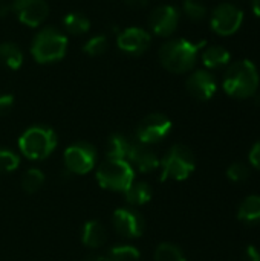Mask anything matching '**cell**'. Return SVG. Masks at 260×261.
Instances as JSON below:
<instances>
[{
  "label": "cell",
  "instance_id": "4dcf8cb0",
  "mask_svg": "<svg viewBox=\"0 0 260 261\" xmlns=\"http://www.w3.org/2000/svg\"><path fill=\"white\" fill-rule=\"evenodd\" d=\"M248 162L253 168L259 170L260 171V141L256 142L253 145V148L250 150V154H248Z\"/></svg>",
  "mask_w": 260,
  "mask_h": 261
},
{
  "label": "cell",
  "instance_id": "83f0119b",
  "mask_svg": "<svg viewBox=\"0 0 260 261\" xmlns=\"http://www.w3.org/2000/svg\"><path fill=\"white\" fill-rule=\"evenodd\" d=\"M182 11L193 21L202 20L207 14V8L202 3H199L198 0H185L182 3Z\"/></svg>",
  "mask_w": 260,
  "mask_h": 261
},
{
  "label": "cell",
  "instance_id": "ba28073f",
  "mask_svg": "<svg viewBox=\"0 0 260 261\" xmlns=\"http://www.w3.org/2000/svg\"><path fill=\"white\" fill-rule=\"evenodd\" d=\"M172 130V121L162 113L147 115L136 128V141L143 145H153L164 141Z\"/></svg>",
  "mask_w": 260,
  "mask_h": 261
},
{
  "label": "cell",
  "instance_id": "484cf974",
  "mask_svg": "<svg viewBox=\"0 0 260 261\" xmlns=\"http://www.w3.org/2000/svg\"><path fill=\"white\" fill-rule=\"evenodd\" d=\"M251 168L244 162H234L227 168V177L234 184H244L250 179Z\"/></svg>",
  "mask_w": 260,
  "mask_h": 261
},
{
  "label": "cell",
  "instance_id": "7402d4cb",
  "mask_svg": "<svg viewBox=\"0 0 260 261\" xmlns=\"http://www.w3.org/2000/svg\"><path fill=\"white\" fill-rule=\"evenodd\" d=\"M202 61L208 69H218L230 61V52L225 50L222 46H211L207 47L202 54Z\"/></svg>",
  "mask_w": 260,
  "mask_h": 261
},
{
  "label": "cell",
  "instance_id": "44dd1931",
  "mask_svg": "<svg viewBox=\"0 0 260 261\" xmlns=\"http://www.w3.org/2000/svg\"><path fill=\"white\" fill-rule=\"evenodd\" d=\"M63 26L69 34L81 35V34H86L89 31L90 21L84 14L74 11V12H69L63 17Z\"/></svg>",
  "mask_w": 260,
  "mask_h": 261
},
{
  "label": "cell",
  "instance_id": "ac0fdd59",
  "mask_svg": "<svg viewBox=\"0 0 260 261\" xmlns=\"http://www.w3.org/2000/svg\"><path fill=\"white\" fill-rule=\"evenodd\" d=\"M81 240H83V245L87 248H92V249L101 248L107 242V231L100 222L90 220L83 226Z\"/></svg>",
  "mask_w": 260,
  "mask_h": 261
},
{
  "label": "cell",
  "instance_id": "2e32d148",
  "mask_svg": "<svg viewBox=\"0 0 260 261\" xmlns=\"http://www.w3.org/2000/svg\"><path fill=\"white\" fill-rule=\"evenodd\" d=\"M238 219L248 225V226H257L260 225V196L253 194L242 200V203L238 208Z\"/></svg>",
  "mask_w": 260,
  "mask_h": 261
},
{
  "label": "cell",
  "instance_id": "277c9868",
  "mask_svg": "<svg viewBox=\"0 0 260 261\" xmlns=\"http://www.w3.org/2000/svg\"><path fill=\"white\" fill-rule=\"evenodd\" d=\"M57 147V135L52 128L44 125H34L28 128L18 139L21 154L31 161H43L54 153Z\"/></svg>",
  "mask_w": 260,
  "mask_h": 261
},
{
  "label": "cell",
  "instance_id": "603a6c76",
  "mask_svg": "<svg viewBox=\"0 0 260 261\" xmlns=\"http://www.w3.org/2000/svg\"><path fill=\"white\" fill-rule=\"evenodd\" d=\"M44 184V174L38 168H29L21 177V188L28 194L37 193Z\"/></svg>",
  "mask_w": 260,
  "mask_h": 261
},
{
  "label": "cell",
  "instance_id": "5b68a950",
  "mask_svg": "<svg viewBox=\"0 0 260 261\" xmlns=\"http://www.w3.org/2000/svg\"><path fill=\"white\" fill-rule=\"evenodd\" d=\"M161 180H185L192 176L196 167L193 151L184 144H175L161 159Z\"/></svg>",
  "mask_w": 260,
  "mask_h": 261
},
{
  "label": "cell",
  "instance_id": "4316f807",
  "mask_svg": "<svg viewBox=\"0 0 260 261\" xmlns=\"http://www.w3.org/2000/svg\"><path fill=\"white\" fill-rule=\"evenodd\" d=\"M107 47H109V40L106 35H93L86 41L83 50L90 57H97V55H103L107 50Z\"/></svg>",
  "mask_w": 260,
  "mask_h": 261
},
{
  "label": "cell",
  "instance_id": "4fadbf2b",
  "mask_svg": "<svg viewBox=\"0 0 260 261\" xmlns=\"http://www.w3.org/2000/svg\"><path fill=\"white\" fill-rule=\"evenodd\" d=\"M116 44L120 50L129 55H141L150 46V35L141 28H127L118 34Z\"/></svg>",
  "mask_w": 260,
  "mask_h": 261
},
{
  "label": "cell",
  "instance_id": "7a4b0ae2",
  "mask_svg": "<svg viewBox=\"0 0 260 261\" xmlns=\"http://www.w3.org/2000/svg\"><path fill=\"white\" fill-rule=\"evenodd\" d=\"M224 90L239 99L256 95L259 87V73L256 66L248 60H241L228 66L224 75Z\"/></svg>",
  "mask_w": 260,
  "mask_h": 261
},
{
  "label": "cell",
  "instance_id": "5bb4252c",
  "mask_svg": "<svg viewBox=\"0 0 260 261\" xmlns=\"http://www.w3.org/2000/svg\"><path fill=\"white\" fill-rule=\"evenodd\" d=\"M187 90L193 98L208 101L216 93V80L207 70H196L187 80Z\"/></svg>",
  "mask_w": 260,
  "mask_h": 261
},
{
  "label": "cell",
  "instance_id": "52a82bcc",
  "mask_svg": "<svg viewBox=\"0 0 260 261\" xmlns=\"http://www.w3.org/2000/svg\"><path fill=\"white\" fill-rule=\"evenodd\" d=\"M97 164V150L87 142H77L66 148L64 165L70 174H86Z\"/></svg>",
  "mask_w": 260,
  "mask_h": 261
},
{
  "label": "cell",
  "instance_id": "1f68e13d",
  "mask_svg": "<svg viewBox=\"0 0 260 261\" xmlns=\"http://www.w3.org/2000/svg\"><path fill=\"white\" fill-rule=\"evenodd\" d=\"M244 261H260L259 249L253 245L247 246V249L244 251Z\"/></svg>",
  "mask_w": 260,
  "mask_h": 261
},
{
  "label": "cell",
  "instance_id": "f1b7e54d",
  "mask_svg": "<svg viewBox=\"0 0 260 261\" xmlns=\"http://www.w3.org/2000/svg\"><path fill=\"white\" fill-rule=\"evenodd\" d=\"M20 164V159L11 150H0V174L14 171Z\"/></svg>",
  "mask_w": 260,
  "mask_h": 261
},
{
  "label": "cell",
  "instance_id": "d6a6232c",
  "mask_svg": "<svg viewBox=\"0 0 260 261\" xmlns=\"http://www.w3.org/2000/svg\"><path fill=\"white\" fill-rule=\"evenodd\" d=\"M149 0H124V3L129 6V8H133V9H141L147 5Z\"/></svg>",
  "mask_w": 260,
  "mask_h": 261
},
{
  "label": "cell",
  "instance_id": "f546056e",
  "mask_svg": "<svg viewBox=\"0 0 260 261\" xmlns=\"http://www.w3.org/2000/svg\"><path fill=\"white\" fill-rule=\"evenodd\" d=\"M14 106V96L6 93V95H0V116H5L11 112Z\"/></svg>",
  "mask_w": 260,
  "mask_h": 261
},
{
  "label": "cell",
  "instance_id": "8d00e7d4",
  "mask_svg": "<svg viewBox=\"0 0 260 261\" xmlns=\"http://www.w3.org/2000/svg\"><path fill=\"white\" fill-rule=\"evenodd\" d=\"M256 104H257V106L260 107V93H257V95H256Z\"/></svg>",
  "mask_w": 260,
  "mask_h": 261
},
{
  "label": "cell",
  "instance_id": "9a60e30c",
  "mask_svg": "<svg viewBox=\"0 0 260 261\" xmlns=\"http://www.w3.org/2000/svg\"><path fill=\"white\" fill-rule=\"evenodd\" d=\"M136 145H138L136 139H130L123 133H113L107 139L106 156L107 159H120V161H127L130 164V158Z\"/></svg>",
  "mask_w": 260,
  "mask_h": 261
},
{
  "label": "cell",
  "instance_id": "d6986e66",
  "mask_svg": "<svg viewBox=\"0 0 260 261\" xmlns=\"http://www.w3.org/2000/svg\"><path fill=\"white\" fill-rule=\"evenodd\" d=\"M152 187L146 182H133L126 191L124 197L130 206H141L152 200Z\"/></svg>",
  "mask_w": 260,
  "mask_h": 261
},
{
  "label": "cell",
  "instance_id": "9c48e42d",
  "mask_svg": "<svg viewBox=\"0 0 260 261\" xmlns=\"http://www.w3.org/2000/svg\"><path fill=\"white\" fill-rule=\"evenodd\" d=\"M244 20V12L233 3H221L211 14V28L219 35L234 34Z\"/></svg>",
  "mask_w": 260,
  "mask_h": 261
},
{
  "label": "cell",
  "instance_id": "8fae6325",
  "mask_svg": "<svg viewBox=\"0 0 260 261\" xmlns=\"http://www.w3.org/2000/svg\"><path fill=\"white\" fill-rule=\"evenodd\" d=\"M113 228L115 231L126 239H138L144 232V219L143 216L132 208H120L113 213Z\"/></svg>",
  "mask_w": 260,
  "mask_h": 261
},
{
  "label": "cell",
  "instance_id": "cb8c5ba5",
  "mask_svg": "<svg viewBox=\"0 0 260 261\" xmlns=\"http://www.w3.org/2000/svg\"><path fill=\"white\" fill-rule=\"evenodd\" d=\"M155 261H187L182 249L173 243H161L155 251Z\"/></svg>",
  "mask_w": 260,
  "mask_h": 261
},
{
  "label": "cell",
  "instance_id": "d590c367",
  "mask_svg": "<svg viewBox=\"0 0 260 261\" xmlns=\"http://www.w3.org/2000/svg\"><path fill=\"white\" fill-rule=\"evenodd\" d=\"M253 11H254V14L256 15H259L260 17V0H253Z\"/></svg>",
  "mask_w": 260,
  "mask_h": 261
},
{
  "label": "cell",
  "instance_id": "e0dca14e",
  "mask_svg": "<svg viewBox=\"0 0 260 261\" xmlns=\"http://www.w3.org/2000/svg\"><path fill=\"white\" fill-rule=\"evenodd\" d=\"M130 162L135 164L141 173H152L161 165L159 158L152 150H149L147 145H143L141 142H138L132 158H130Z\"/></svg>",
  "mask_w": 260,
  "mask_h": 261
},
{
  "label": "cell",
  "instance_id": "ffe728a7",
  "mask_svg": "<svg viewBox=\"0 0 260 261\" xmlns=\"http://www.w3.org/2000/svg\"><path fill=\"white\" fill-rule=\"evenodd\" d=\"M0 63L11 70L20 69L23 64V52L18 47V44L12 41L2 43L0 44Z\"/></svg>",
  "mask_w": 260,
  "mask_h": 261
},
{
  "label": "cell",
  "instance_id": "30bf717a",
  "mask_svg": "<svg viewBox=\"0 0 260 261\" xmlns=\"http://www.w3.org/2000/svg\"><path fill=\"white\" fill-rule=\"evenodd\" d=\"M12 11L15 12L17 18L31 28L40 26L49 14V6L46 0H14Z\"/></svg>",
  "mask_w": 260,
  "mask_h": 261
},
{
  "label": "cell",
  "instance_id": "6da1fadb",
  "mask_svg": "<svg viewBox=\"0 0 260 261\" xmlns=\"http://www.w3.org/2000/svg\"><path fill=\"white\" fill-rule=\"evenodd\" d=\"M205 46V41H190L185 38H176L167 41L159 50L161 64L172 73L188 72L195 63L201 47Z\"/></svg>",
  "mask_w": 260,
  "mask_h": 261
},
{
  "label": "cell",
  "instance_id": "d4e9b609",
  "mask_svg": "<svg viewBox=\"0 0 260 261\" xmlns=\"http://www.w3.org/2000/svg\"><path fill=\"white\" fill-rule=\"evenodd\" d=\"M104 261H141V254L133 246H115L104 255Z\"/></svg>",
  "mask_w": 260,
  "mask_h": 261
},
{
  "label": "cell",
  "instance_id": "e575fe53",
  "mask_svg": "<svg viewBox=\"0 0 260 261\" xmlns=\"http://www.w3.org/2000/svg\"><path fill=\"white\" fill-rule=\"evenodd\" d=\"M84 261H104V255H100V254H90L87 255Z\"/></svg>",
  "mask_w": 260,
  "mask_h": 261
},
{
  "label": "cell",
  "instance_id": "836d02e7",
  "mask_svg": "<svg viewBox=\"0 0 260 261\" xmlns=\"http://www.w3.org/2000/svg\"><path fill=\"white\" fill-rule=\"evenodd\" d=\"M11 6L9 5H6V3H0V17H6L9 12H11Z\"/></svg>",
  "mask_w": 260,
  "mask_h": 261
},
{
  "label": "cell",
  "instance_id": "7c38bea8",
  "mask_svg": "<svg viewBox=\"0 0 260 261\" xmlns=\"http://www.w3.org/2000/svg\"><path fill=\"white\" fill-rule=\"evenodd\" d=\"M178 23L179 11L172 5H161L155 8L149 15V26L159 37H167L173 34L178 28Z\"/></svg>",
  "mask_w": 260,
  "mask_h": 261
},
{
  "label": "cell",
  "instance_id": "8992f818",
  "mask_svg": "<svg viewBox=\"0 0 260 261\" xmlns=\"http://www.w3.org/2000/svg\"><path fill=\"white\" fill-rule=\"evenodd\" d=\"M97 182L104 190L124 193L135 182V171L127 161L106 159L97 170Z\"/></svg>",
  "mask_w": 260,
  "mask_h": 261
},
{
  "label": "cell",
  "instance_id": "3957f363",
  "mask_svg": "<svg viewBox=\"0 0 260 261\" xmlns=\"http://www.w3.org/2000/svg\"><path fill=\"white\" fill-rule=\"evenodd\" d=\"M67 37L57 28H43L31 43V54L37 63H55L66 55Z\"/></svg>",
  "mask_w": 260,
  "mask_h": 261
}]
</instances>
